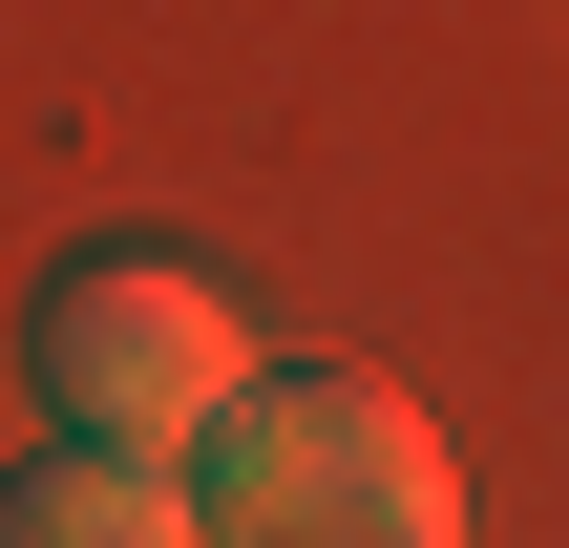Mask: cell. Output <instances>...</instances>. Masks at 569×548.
Masks as SVG:
<instances>
[{
  "label": "cell",
  "instance_id": "3",
  "mask_svg": "<svg viewBox=\"0 0 569 548\" xmlns=\"http://www.w3.org/2000/svg\"><path fill=\"white\" fill-rule=\"evenodd\" d=\"M0 548H190V486L148 444H42L0 486Z\"/></svg>",
  "mask_w": 569,
  "mask_h": 548
},
{
  "label": "cell",
  "instance_id": "1",
  "mask_svg": "<svg viewBox=\"0 0 569 548\" xmlns=\"http://www.w3.org/2000/svg\"><path fill=\"white\" fill-rule=\"evenodd\" d=\"M190 548H465V465L401 380H232L190 422Z\"/></svg>",
  "mask_w": 569,
  "mask_h": 548
},
{
  "label": "cell",
  "instance_id": "2",
  "mask_svg": "<svg viewBox=\"0 0 569 548\" xmlns=\"http://www.w3.org/2000/svg\"><path fill=\"white\" fill-rule=\"evenodd\" d=\"M21 380H42L63 444H148V465H190V422L253 380V338H232V296H211L169 232H63L42 296H21Z\"/></svg>",
  "mask_w": 569,
  "mask_h": 548
}]
</instances>
